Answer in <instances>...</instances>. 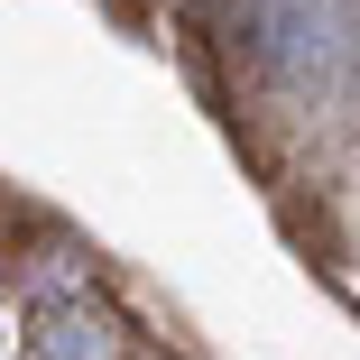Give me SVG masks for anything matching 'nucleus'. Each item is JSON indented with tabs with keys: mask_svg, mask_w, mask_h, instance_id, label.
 I'll return each mask as SVG.
<instances>
[{
	"mask_svg": "<svg viewBox=\"0 0 360 360\" xmlns=\"http://www.w3.org/2000/svg\"><path fill=\"white\" fill-rule=\"evenodd\" d=\"M203 10H212V28H222V37H250L268 0H203Z\"/></svg>",
	"mask_w": 360,
	"mask_h": 360,
	"instance_id": "7ed1b4c3",
	"label": "nucleus"
},
{
	"mask_svg": "<svg viewBox=\"0 0 360 360\" xmlns=\"http://www.w3.org/2000/svg\"><path fill=\"white\" fill-rule=\"evenodd\" d=\"M250 46H259V75L277 84V93H314V84H333L342 65H351V0H268L259 10V28H250Z\"/></svg>",
	"mask_w": 360,
	"mask_h": 360,
	"instance_id": "f257e3e1",
	"label": "nucleus"
},
{
	"mask_svg": "<svg viewBox=\"0 0 360 360\" xmlns=\"http://www.w3.org/2000/svg\"><path fill=\"white\" fill-rule=\"evenodd\" d=\"M120 342H111V323L102 314H84V305H65V314H46L37 323V342H28V360H111Z\"/></svg>",
	"mask_w": 360,
	"mask_h": 360,
	"instance_id": "f03ea898",
	"label": "nucleus"
}]
</instances>
